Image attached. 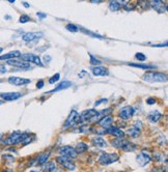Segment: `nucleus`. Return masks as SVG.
I'll return each instance as SVG.
<instances>
[{"instance_id": "obj_18", "label": "nucleus", "mask_w": 168, "mask_h": 172, "mask_svg": "<svg viewBox=\"0 0 168 172\" xmlns=\"http://www.w3.org/2000/svg\"><path fill=\"white\" fill-rule=\"evenodd\" d=\"M112 122H113V117L111 116V115H105L101 120H99V125L105 130L110 128Z\"/></svg>"}, {"instance_id": "obj_44", "label": "nucleus", "mask_w": 168, "mask_h": 172, "mask_svg": "<svg viewBox=\"0 0 168 172\" xmlns=\"http://www.w3.org/2000/svg\"><path fill=\"white\" fill-rule=\"evenodd\" d=\"M23 5H24L25 7H29V4H28V3H26V2H24V3H23Z\"/></svg>"}, {"instance_id": "obj_47", "label": "nucleus", "mask_w": 168, "mask_h": 172, "mask_svg": "<svg viewBox=\"0 0 168 172\" xmlns=\"http://www.w3.org/2000/svg\"><path fill=\"white\" fill-rule=\"evenodd\" d=\"M2 51H3V49H2V48H0V53H1Z\"/></svg>"}, {"instance_id": "obj_1", "label": "nucleus", "mask_w": 168, "mask_h": 172, "mask_svg": "<svg viewBox=\"0 0 168 172\" xmlns=\"http://www.w3.org/2000/svg\"><path fill=\"white\" fill-rule=\"evenodd\" d=\"M29 137V135L26 133H20V132H14L7 136L6 139H4L3 144L4 145H16L19 144L21 142H24L27 138Z\"/></svg>"}, {"instance_id": "obj_6", "label": "nucleus", "mask_w": 168, "mask_h": 172, "mask_svg": "<svg viewBox=\"0 0 168 172\" xmlns=\"http://www.w3.org/2000/svg\"><path fill=\"white\" fill-rule=\"evenodd\" d=\"M20 60H23V61H25V62H28V63L31 62V63L36 64V66H43V63H42L41 58H39V56L32 54V53H26V54H21V56H20Z\"/></svg>"}, {"instance_id": "obj_29", "label": "nucleus", "mask_w": 168, "mask_h": 172, "mask_svg": "<svg viewBox=\"0 0 168 172\" xmlns=\"http://www.w3.org/2000/svg\"><path fill=\"white\" fill-rule=\"evenodd\" d=\"M46 172H56V166L53 162H49L46 166Z\"/></svg>"}, {"instance_id": "obj_11", "label": "nucleus", "mask_w": 168, "mask_h": 172, "mask_svg": "<svg viewBox=\"0 0 168 172\" xmlns=\"http://www.w3.org/2000/svg\"><path fill=\"white\" fill-rule=\"evenodd\" d=\"M8 82H10L12 85L15 86H23L29 84L31 81L29 79H25V78H20V77H10L8 78Z\"/></svg>"}, {"instance_id": "obj_15", "label": "nucleus", "mask_w": 168, "mask_h": 172, "mask_svg": "<svg viewBox=\"0 0 168 172\" xmlns=\"http://www.w3.org/2000/svg\"><path fill=\"white\" fill-rule=\"evenodd\" d=\"M42 36H43L42 32H27L22 36V39H23L24 42L29 43V42H32V41H35V39L41 38Z\"/></svg>"}, {"instance_id": "obj_7", "label": "nucleus", "mask_w": 168, "mask_h": 172, "mask_svg": "<svg viewBox=\"0 0 168 172\" xmlns=\"http://www.w3.org/2000/svg\"><path fill=\"white\" fill-rule=\"evenodd\" d=\"M79 120H80V115H79V113L76 111V110H72L71 113L69 114V116H68L67 120H65L64 128V129L70 128V126H72L75 125V123L78 122Z\"/></svg>"}, {"instance_id": "obj_43", "label": "nucleus", "mask_w": 168, "mask_h": 172, "mask_svg": "<svg viewBox=\"0 0 168 172\" xmlns=\"http://www.w3.org/2000/svg\"><path fill=\"white\" fill-rule=\"evenodd\" d=\"M50 60H51V57H50L49 55L45 56V61H46V62H50Z\"/></svg>"}, {"instance_id": "obj_14", "label": "nucleus", "mask_w": 168, "mask_h": 172, "mask_svg": "<svg viewBox=\"0 0 168 172\" xmlns=\"http://www.w3.org/2000/svg\"><path fill=\"white\" fill-rule=\"evenodd\" d=\"M106 133L110 134V135H113V136L116 137V138H124L125 137L124 131H121L119 128L114 126H111L110 128L106 129Z\"/></svg>"}, {"instance_id": "obj_46", "label": "nucleus", "mask_w": 168, "mask_h": 172, "mask_svg": "<svg viewBox=\"0 0 168 172\" xmlns=\"http://www.w3.org/2000/svg\"><path fill=\"white\" fill-rule=\"evenodd\" d=\"M30 172H39V171H38V170H32V171H30Z\"/></svg>"}, {"instance_id": "obj_22", "label": "nucleus", "mask_w": 168, "mask_h": 172, "mask_svg": "<svg viewBox=\"0 0 168 172\" xmlns=\"http://www.w3.org/2000/svg\"><path fill=\"white\" fill-rule=\"evenodd\" d=\"M128 3V1L125 2H118V1H111L109 3V10L111 12H117L118 10H121V7H124L125 5Z\"/></svg>"}, {"instance_id": "obj_28", "label": "nucleus", "mask_w": 168, "mask_h": 172, "mask_svg": "<svg viewBox=\"0 0 168 172\" xmlns=\"http://www.w3.org/2000/svg\"><path fill=\"white\" fill-rule=\"evenodd\" d=\"M88 148V145L86 144V143L84 142H78L76 145V148L75 150L77 151V154L78 153H84V151H86Z\"/></svg>"}, {"instance_id": "obj_38", "label": "nucleus", "mask_w": 168, "mask_h": 172, "mask_svg": "<svg viewBox=\"0 0 168 172\" xmlns=\"http://www.w3.org/2000/svg\"><path fill=\"white\" fill-rule=\"evenodd\" d=\"M44 81L43 80H39V81H38V83H36V87H38L39 89H41V88H43V87H44Z\"/></svg>"}, {"instance_id": "obj_2", "label": "nucleus", "mask_w": 168, "mask_h": 172, "mask_svg": "<svg viewBox=\"0 0 168 172\" xmlns=\"http://www.w3.org/2000/svg\"><path fill=\"white\" fill-rule=\"evenodd\" d=\"M111 144H112V146H114L115 148L122 149L125 151H134L136 149L135 144L124 139V138H115V139L111 141Z\"/></svg>"}, {"instance_id": "obj_23", "label": "nucleus", "mask_w": 168, "mask_h": 172, "mask_svg": "<svg viewBox=\"0 0 168 172\" xmlns=\"http://www.w3.org/2000/svg\"><path fill=\"white\" fill-rule=\"evenodd\" d=\"M162 117V113L158 111V110H154V111H150L149 115H147V119H149L150 122H157L160 118Z\"/></svg>"}, {"instance_id": "obj_13", "label": "nucleus", "mask_w": 168, "mask_h": 172, "mask_svg": "<svg viewBox=\"0 0 168 172\" xmlns=\"http://www.w3.org/2000/svg\"><path fill=\"white\" fill-rule=\"evenodd\" d=\"M100 113L96 111V109H88L83 111L80 115V120H88V119H92V117L98 116Z\"/></svg>"}, {"instance_id": "obj_10", "label": "nucleus", "mask_w": 168, "mask_h": 172, "mask_svg": "<svg viewBox=\"0 0 168 172\" xmlns=\"http://www.w3.org/2000/svg\"><path fill=\"white\" fill-rule=\"evenodd\" d=\"M7 64H10L13 66L19 67V69H23V70H29L32 69L30 63L25 62L23 60H20V59H12V60H7Z\"/></svg>"}, {"instance_id": "obj_31", "label": "nucleus", "mask_w": 168, "mask_h": 172, "mask_svg": "<svg viewBox=\"0 0 168 172\" xmlns=\"http://www.w3.org/2000/svg\"><path fill=\"white\" fill-rule=\"evenodd\" d=\"M67 29L71 32H77L79 30V28H78V26H76L75 24H68Z\"/></svg>"}, {"instance_id": "obj_9", "label": "nucleus", "mask_w": 168, "mask_h": 172, "mask_svg": "<svg viewBox=\"0 0 168 172\" xmlns=\"http://www.w3.org/2000/svg\"><path fill=\"white\" fill-rule=\"evenodd\" d=\"M134 113H135V110L132 106H125L119 110V118L122 120H128L131 117H133Z\"/></svg>"}, {"instance_id": "obj_39", "label": "nucleus", "mask_w": 168, "mask_h": 172, "mask_svg": "<svg viewBox=\"0 0 168 172\" xmlns=\"http://www.w3.org/2000/svg\"><path fill=\"white\" fill-rule=\"evenodd\" d=\"M152 172H166V168H162V167H160V168H155V169H153V171Z\"/></svg>"}, {"instance_id": "obj_5", "label": "nucleus", "mask_w": 168, "mask_h": 172, "mask_svg": "<svg viewBox=\"0 0 168 172\" xmlns=\"http://www.w3.org/2000/svg\"><path fill=\"white\" fill-rule=\"evenodd\" d=\"M58 153L60 154V156L62 157H65L68 158V159H76L77 156H78V154H77V151L75 150V148L72 147V146H69V145H65V146H62L58 149Z\"/></svg>"}, {"instance_id": "obj_26", "label": "nucleus", "mask_w": 168, "mask_h": 172, "mask_svg": "<svg viewBox=\"0 0 168 172\" xmlns=\"http://www.w3.org/2000/svg\"><path fill=\"white\" fill-rule=\"evenodd\" d=\"M50 151H46V153H43L42 154H39V159H38V165H44L45 163L47 162V160H48V158H49L50 156Z\"/></svg>"}, {"instance_id": "obj_34", "label": "nucleus", "mask_w": 168, "mask_h": 172, "mask_svg": "<svg viewBox=\"0 0 168 172\" xmlns=\"http://www.w3.org/2000/svg\"><path fill=\"white\" fill-rule=\"evenodd\" d=\"M29 21H30V18H29V16H27V15H22L19 19L20 23H27V22H29Z\"/></svg>"}, {"instance_id": "obj_20", "label": "nucleus", "mask_w": 168, "mask_h": 172, "mask_svg": "<svg viewBox=\"0 0 168 172\" xmlns=\"http://www.w3.org/2000/svg\"><path fill=\"white\" fill-rule=\"evenodd\" d=\"M92 72L95 76H108V74H109V72H108L106 67L100 66L92 67Z\"/></svg>"}, {"instance_id": "obj_37", "label": "nucleus", "mask_w": 168, "mask_h": 172, "mask_svg": "<svg viewBox=\"0 0 168 172\" xmlns=\"http://www.w3.org/2000/svg\"><path fill=\"white\" fill-rule=\"evenodd\" d=\"M155 103H156V100L154 98H149L146 100V104H149V105H154Z\"/></svg>"}, {"instance_id": "obj_19", "label": "nucleus", "mask_w": 168, "mask_h": 172, "mask_svg": "<svg viewBox=\"0 0 168 172\" xmlns=\"http://www.w3.org/2000/svg\"><path fill=\"white\" fill-rule=\"evenodd\" d=\"M21 56V52L18 51V50H15V51L8 52L6 54L0 56V60H12V59H15L17 57H20Z\"/></svg>"}, {"instance_id": "obj_32", "label": "nucleus", "mask_w": 168, "mask_h": 172, "mask_svg": "<svg viewBox=\"0 0 168 172\" xmlns=\"http://www.w3.org/2000/svg\"><path fill=\"white\" fill-rule=\"evenodd\" d=\"M59 79H60V75H59L58 73H57V74H55V75L52 76V77H51V78L49 79V83H50V84H54V83L57 82Z\"/></svg>"}, {"instance_id": "obj_33", "label": "nucleus", "mask_w": 168, "mask_h": 172, "mask_svg": "<svg viewBox=\"0 0 168 172\" xmlns=\"http://www.w3.org/2000/svg\"><path fill=\"white\" fill-rule=\"evenodd\" d=\"M80 30H81V31H83L84 33H86V34H88V35H92V36H93V38H103V36H101V35L96 34V33H92V31H88V30L84 29V28H80Z\"/></svg>"}, {"instance_id": "obj_30", "label": "nucleus", "mask_w": 168, "mask_h": 172, "mask_svg": "<svg viewBox=\"0 0 168 172\" xmlns=\"http://www.w3.org/2000/svg\"><path fill=\"white\" fill-rule=\"evenodd\" d=\"M89 57H90V64H92V66H98L99 64H101V60H99L98 58H96L95 56H92V54H89Z\"/></svg>"}, {"instance_id": "obj_27", "label": "nucleus", "mask_w": 168, "mask_h": 172, "mask_svg": "<svg viewBox=\"0 0 168 172\" xmlns=\"http://www.w3.org/2000/svg\"><path fill=\"white\" fill-rule=\"evenodd\" d=\"M130 66H133V67H139V69H142V70H154L156 69V66H149V64H141V63H129Z\"/></svg>"}, {"instance_id": "obj_21", "label": "nucleus", "mask_w": 168, "mask_h": 172, "mask_svg": "<svg viewBox=\"0 0 168 172\" xmlns=\"http://www.w3.org/2000/svg\"><path fill=\"white\" fill-rule=\"evenodd\" d=\"M73 85V83L71 82V81H62L60 84H58L57 86L55 87L53 90H50V91H48V94H52V92H55V91H59V90H64V89H67L69 88Z\"/></svg>"}, {"instance_id": "obj_35", "label": "nucleus", "mask_w": 168, "mask_h": 172, "mask_svg": "<svg viewBox=\"0 0 168 172\" xmlns=\"http://www.w3.org/2000/svg\"><path fill=\"white\" fill-rule=\"evenodd\" d=\"M135 57L137 58V60L139 61H145V59H146V56H145L143 53H136Z\"/></svg>"}, {"instance_id": "obj_4", "label": "nucleus", "mask_w": 168, "mask_h": 172, "mask_svg": "<svg viewBox=\"0 0 168 172\" xmlns=\"http://www.w3.org/2000/svg\"><path fill=\"white\" fill-rule=\"evenodd\" d=\"M118 159H119V156L115 153H113V154L104 153L99 157V163L101 165H110V164H112V163L116 162Z\"/></svg>"}, {"instance_id": "obj_45", "label": "nucleus", "mask_w": 168, "mask_h": 172, "mask_svg": "<svg viewBox=\"0 0 168 172\" xmlns=\"http://www.w3.org/2000/svg\"><path fill=\"white\" fill-rule=\"evenodd\" d=\"M2 172H14V171L10 170V169H6V170H4V171H2Z\"/></svg>"}, {"instance_id": "obj_24", "label": "nucleus", "mask_w": 168, "mask_h": 172, "mask_svg": "<svg viewBox=\"0 0 168 172\" xmlns=\"http://www.w3.org/2000/svg\"><path fill=\"white\" fill-rule=\"evenodd\" d=\"M140 129L141 128H139V126H137L136 125H133L129 130H128V135L132 138H137L139 135H140V132H141Z\"/></svg>"}, {"instance_id": "obj_12", "label": "nucleus", "mask_w": 168, "mask_h": 172, "mask_svg": "<svg viewBox=\"0 0 168 172\" xmlns=\"http://www.w3.org/2000/svg\"><path fill=\"white\" fill-rule=\"evenodd\" d=\"M150 161H152V158L150 157V154H147L146 153H145L144 150H142L141 154H139L137 156V163L141 166V167L147 165Z\"/></svg>"}, {"instance_id": "obj_17", "label": "nucleus", "mask_w": 168, "mask_h": 172, "mask_svg": "<svg viewBox=\"0 0 168 172\" xmlns=\"http://www.w3.org/2000/svg\"><path fill=\"white\" fill-rule=\"evenodd\" d=\"M150 5L158 13H165L166 12V4L163 3L160 0H155V1H150Z\"/></svg>"}, {"instance_id": "obj_48", "label": "nucleus", "mask_w": 168, "mask_h": 172, "mask_svg": "<svg viewBox=\"0 0 168 172\" xmlns=\"http://www.w3.org/2000/svg\"><path fill=\"white\" fill-rule=\"evenodd\" d=\"M0 104H1V101H0Z\"/></svg>"}, {"instance_id": "obj_40", "label": "nucleus", "mask_w": 168, "mask_h": 172, "mask_svg": "<svg viewBox=\"0 0 168 172\" xmlns=\"http://www.w3.org/2000/svg\"><path fill=\"white\" fill-rule=\"evenodd\" d=\"M36 15H38L41 19H45L47 17L46 14H43V13H36Z\"/></svg>"}, {"instance_id": "obj_41", "label": "nucleus", "mask_w": 168, "mask_h": 172, "mask_svg": "<svg viewBox=\"0 0 168 172\" xmlns=\"http://www.w3.org/2000/svg\"><path fill=\"white\" fill-rule=\"evenodd\" d=\"M5 72H6V69H5V66H0V74H4Z\"/></svg>"}, {"instance_id": "obj_42", "label": "nucleus", "mask_w": 168, "mask_h": 172, "mask_svg": "<svg viewBox=\"0 0 168 172\" xmlns=\"http://www.w3.org/2000/svg\"><path fill=\"white\" fill-rule=\"evenodd\" d=\"M153 47H166L167 46V43L165 44H160V45H152Z\"/></svg>"}, {"instance_id": "obj_3", "label": "nucleus", "mask_w": 168, "mask_h": 172, "mask_svg": "<svg viewBox=\"0 0 168 172\" xmlns=\"http://www.w3.org/2000/svg\"><path fill=\"white\" fill-rule=\"evenodd\" d=\"M142 79L146 82L154 83V82H166L167 81V76L166 74H163V73H159V72H149L145 73V74L142 76Z\"/></svg>"}, {"instance_id": "obj_36", "label": "nucleus", "mask_w": 168, "mask_h": 172, "mask_svg": "<svg viewBox=\"0 0 168 172\" xmlns=\"http://www.w3.org/2000/svg\"><path fill=\"white\" fill-rule=\"evenodd\" d=\"M107 98H101V100H99L98 102H96L95 103V107L96 106H99V105H101V104H103V103H107Z\"/></svg>"}, {"instance_id": "obj_8", "label": "nucleus", "mask_w": 168, "mask_h": 172, "mask_svg": "<svg viewBox=\"0 0 168 172\" xmlns=\"http://www.w3.org/2000/svg\"><path fill=\"white\" fill-rule=\"evenodd\" d=\"M56 162L60 166H62L64 168L68 169V170H70V171H74L76 169V166L72 162V160L68 159V158H65V157H62V156L57 157L56 158Z\"/></svg>"}, {"instance_id": "obj_16", "label": "nucleus", "mask_w": 168, "mask_h": 172, "mask_svg": "<svg viewBox=\"0 0 168 172\" xmlns=\"http://www.w3.org/2000/svg\"><path fill=\"white\" fill-rule=\"evenodd\" d=\"M21 94L20 92H17V91H14V92H4V94H0V97L3 98L4 101H16L18 100L19 98H21Z\"/></svg>"}, {"instance_id": "obj_25", "label": "nucleus", "mask_w": 168, "mask_h": 172, "mask_svg": "<svg viewBox=\"0 0 168 172\" xmlns=\"http://www.w3.org/2000/svg\"><path fill=\"white\" fill-rule=\"evenodd\" d=\"M92 142L93 145L98 146V147H103L106 145V141H105L102 137H95L92 139Z\"/></svg>"}]
</instances>
